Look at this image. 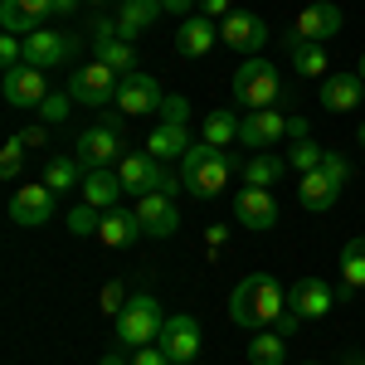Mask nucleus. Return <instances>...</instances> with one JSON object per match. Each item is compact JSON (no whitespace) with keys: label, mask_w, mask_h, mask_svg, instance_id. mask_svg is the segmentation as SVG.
<instances>
[{"label":"nucleus","mask_w":365,"mask_h":365,"mask_svg":"<svg viewBox=\"0 0 365 365\" xmlns=\"http://www.w3.org/2000/svg\"><path fill=\"white\" fill-rule=\"evenodd\" d=\"M356 141H361V146H365V122H361V127H356Z\"/></svg>","instance_id":"obj_51"},{"label":"nucleus","mask_w":365,"mask_h":365,"mask_svg":"<svg viewBox=\"0 0 365 365\" xmlns=\"http://www.w3.org/2000/svg\"><path fill=\"white\" fill-rule=\"evenodd\" d=\"M117 83H122V73L108 68L103 58H93L83 68H73V78H68V98L73 103H83V108H108L117 98Z\"/></svg>","instance_id":"obj_6"},{"label":"nucleus","mask_w":365,"mask_h":365,"mask_svg":"<svg viewBox=\"0 0 365 365\" xmlns=\"http://www.w3.org/2000/svg\"><path fill=\"white\" fill-rule=\"evenodd\" d=\"M205 141H210V146H229V141H239V117L225 113V108L210 113V117H205Z\"/></svg>","instance_id":"obj_34"},{"label":"nucleus","mask_w":365,"mask_h":365,"mask_svg":"<svg viewBox=\"0 0 365 365\" xmlns=\"http://www.w3.org/2000/svg\"><path fill=\"white\" fill-rule=\"evenodd\" d=\"M322 161H327V146H317L312 137H302V141H292V146H287V166L297 170V175L322 170Z\"/></svg>","instance_id":"obj_33"},{"label":"nucleus","mask_w":365,"mask_h":365,"mask_svg":"<svg viewBox=\"0 0 365 365\" xmlns=\"http://www.w3.org/2000/svg\"><path fill=\"white\" fill-rule=\"evenodd\" d=\"M78 175H83L78 156H49V161H44V185H49L54 195H68L73 185H83Z\"/></svg>","instance_id":"obj_29"},{"label":"nucleus","mask_w":365,"mask_h":365,"mask_svg":"<svg viewBox=\"0 0 365 365\" xmlns=\"http://www.w3.org/2000/svg\"><path fill=\"white\" fill-rule=\"evenodd\" d=\"M78 190H83V205H93V210H113L117 195H127L122 180H117V170H88Z\"/></svg>","instance_id":"obj_27"},{"label":"nucleus","mask_w":365,"mask_h":365,"mask_svg":"<svg viewBox=\"0 0 365 365\" xmlns=\"http://www.w3.org/2000/svg\"><path fill=\"white\" fill-rule=\"evenodd\" d=\"M93 54L103 58L108 68H117V73H137V49L127 39H117V20L93 25Z\"/></svg>","instance_id":"obj_19"},{"label":"nucleus","mask_w":365,"mask_h":365,"mask_svg":"<svg viewBox=\"0 0 365 365\" xmlns=\"http://www.w3.org/2000/svg\"><path fill=\"white\" fill-rule=\"evenodd\" d=\"M0 63H5V68L25 63V39H20V34H0Z\"/></svg>","instance_id":"obj_39"},{"label":"nucleus","mask_w":365,"mask_h":365,"mask_svg":"<svg viewBox=\"0 0 365 365\" xmlns=\"http://www.w3.org/2000/svg\"><path fill=\"white\" fill-rule=\"evenodd\" d=\"M98 225H103V210H93V205L68 210V229H73V234H98Z\"/></svg>","instance_id":"obj_37"},{"label":"nucleus","mask_w":365,"mask_h":365,"mask_svg":"<svg viewBox=\"0 0 365 365\" xmlns=\"http://www.w3.org/2000/svg\"><path fill=\"white\" fill-rule=\"evenodd\" d=\"M229 175H234V156H229L225 146L200 141V146H190V151L180 156V180H185V190L200 195V200L220 195L229 185Z\"/></svg>","instance_id":"obj_2"},{"label":"nucleus","mask_w":365,"mask_h":365,"mask_svg":"<svg viewBox=\"0 0 365 365\" xmlns=\"http://www.w3.org/2000/svg\"><path fill=\"white\" fill-rule=\"evenodd\" d=\"M287 312V287L273 273H249L229 297V322L249 327V331H268L278 327V317Z\"/></svg>","instance_id":"obj_1"},{"label":"nucleus","mask_w":365,"mask_h":365,"mask_svg":"<svg viewBox=\"0 0 365 365\" xmlns=\"http://www.w3.org/2000/svg\"><path fill=\"white\" fill-rule=\"evenodd\" d=\"M49 5H54V15H73L78 10V0H49Z\"/></svg>","instance_id":"obj_47"},{"label":"nucleus","mask_w":365,"mask_h":365,"mask_svg":"<svg viewBox=\"0 0 365 365\" xmlns=\"http://www.w3.org/2000/svg\"><path fill=\"white\" fill-rule=\"evenodd\" d=\"M278 175H282V161L278 156H268V151H258V156H249L244 161V185H278Z\"/></svg>","instance_id":"obj_32"},{"label":"nucleus","mask_w":365,"mask_h":365,"mask_svg":"<svg viewBox=\"0 0 365 365\" xmlns=\"http://www.w3.org/2000/svg\"><path fill=\"white\" fill-rule=\"evenodd\" d=\"M161 327H166L161 302L146 297V292H137V297H127V307H122V317H117V346H122V351L156 346V341H161Z\"/></svg>","instance_id":"obj_4"},{"label":"nucleus","mask_w":365,"mask_h":365,"mask_svg":"<svg viewBox=\"0 0 365 365\" xmlns=\"http://www.w3.org/2000/svg\"><path fill=\"white\" fill-rule=\"evenodd\" d=\"M113 170H117V180H122V190H127V195H137V200L151 195V190H161V195H180V190H185V180H180V175H170L151 151H127Z\"/></svg>","instance_id":"obj_3"},{"label":"nucleus","mask_w":365,"mask_h":365,"mask_svg":"<svg viewBox=\"0 0 365 365\" xmlns=\"http://www.w3.org/2000/svg\"><path fill=\"white\" fill-rule=\"evenodd\" d=\"M356 73H361V83H365V54H361V63H356Z\"/></svg>","instance_id":"obj_49"},{"label":"nucleus","mask_w":365,"mask_h":365,"mask_svg":"<svg viewBox=\"0 0 365 365\" xmlns=\"http://www.w3.org/2000/svg\"><path fill=\"white\" fill-rule=\"evenodd\" d=\"M249 361L253 365H282L287 361V336H278V331H258V336L249 341Z\"/></svg>","instance_id":"obj_31"},{"label":"nucleus","mask_w":365,"mask_h":365,"mask_svg":"<svg viewBox=\"0 0 365 365\" xmlns=\"http://www.w3.org/2000/svg\"><path fill=\"white\" fill-rule=\"evenodd\" d=\"M195 141H190V127H170V122H156L151 137H146V151L156 161H170V156H185Z\"/></svg>","instance_id":"obj_26"},{"label":"nucleus","mask_w":365,"mask_h":365,"mask_svg":"<svg viewBox=\"0 0 365 365\" xmlns=\"http://www.w3.org/2000/svg\"><path fill=\"white\" fill-rule=\"evenodd\" d=\"M361 93H365V83H361L356 68L327 73V78H322V108H327V113H356V108H361Z\"/></svg>","instance_id":"obj_20"},{"label":"nucleus","mask_w":365,"mask_h":365,"mask_svg":"<svg viewBox=\"0 0 365 365\" xmlns=\"http://www.w3.org/2000/svg\"><path fill=\"white\" fill-rule=\"evenodd\" d=\"M10 220L25 229H39L54 220V190L39 180V185H20L15 195H10Z\"/></svg>","instance_id":"obj_13"},{"label":"nucleus","mask_w":365,"mask_h":365,"mask_svg":"<svg viewBox=\"0 0 365 365\" xmlns=\"http://www.w3.org/2000/svg\"><path fill=\"white\" fill-rule=\"evenodd\" d=\"M156 15H161V0H117V39H127V44L141 39Z\"/></svg>","instance_id":"obj_23"},{"label":"nucleus","mask_w":365,"mask_h":365,"mask_svg":"<svg viewBox=\"0 0 365 365\" xmlns=\"http://www.w3.org/2000/svg\"><path fill=\"white\" fill-rule=\"evenodd\" d=\"M161 122H170V127H190V98H180V93H170L166 103H161Z\"/></svg>","instance_id":"obj_36"},{"label":"nucleus","mask_w":365,"mask_h":365,"mask_svg":"<svg viewBox=\"0 0 365 365\" xmlns=\"http://www.w3.org/2000/svg\"><path fill=\"white\" fill-rule=\"evenodd\" d=\"M132 365H175V361H170L161 346H141V351H132Z\"/></svg>","instance_id":"obj_42"},{"label":"nucleus","mask_w":365,"mask_h":365,"mask_svg":"<svg viewBox=\"0 0 365 365\" xmlns=\"http://www.w3.org/2000/svg\"><path fill=\"white\" fill-rule=\"evenodd\" d=\"M98 239L108 244V249H127V244H137L141 239V220L137 210H103V225H98Z\"/></svg>","instance_id":"obj_24"},{"label":"nucleus","mask_w":365,"mask_h":365,"mask_svg":"<svg viewBox=\"0 0 365 365\" xmlns=\"http://www.w3.org/2000/svg\"><path fill=\"white\" fill-rule=\"evenodd\" d=\"M322 170H327V175H331L336 185H346V180H351V161H346L341 151H327V161H322Z\"/></svg>","instance_id":"obj_40"},{"label":"nucleus","mask_w":365,"mask_h":365,"mask_svg":"<svg viewBox=\"0 0 365 365\" xmlns=\"http://www.w3.org/2000/svg\"><path fill=\"white\" fill-rule=\"evenodd\" d=\"M78 166L83 170H108L113 161H122L127 151H122V132H117L113 122H98V127H88L83 137H78Z\"/></svg>","instance_id":"obj_8"},{"label":"nucleus","mask_w":365,"mask_h":365,"mask_svg":"<svg viewBox=\"0 0 365 365\" xmlns=\"http://www.w3.org/2000/svg\"><path fill=\"white\" fill-rule=\"evenodd\" d=\"M302 137H312L307 117H287V141H302Z\"/></svg>","instance_id":"obj_44"},{"label":"nucleus","mask_w":365,"mask_h":365,"mask_svg":"<svg viewBox=\"0 0 365 365\" xmlns=\"http://www.w3.org/2000/svg\"><path fill=\"white\" fill-rule=\"evenodd\" d=\"M234 98H239L249 113L253 108H273L282 98V73L268 58H249V63L234 68Z\"/></svg>","instance_id":"obj_5"},{"label":"nucleus","mask_w":365,"mask_h":365,"mask_svg":"<svg viewBox=\"0 0 365 365\" xmlns=\"http://www.w3.org/2000/svg\"><path fill=\"white\" fill-rule=\"evenodd\" d=\"M190 5H200V0H161V10H170V15H180V20L190 15Z\"/></svg>","instance_id":"obj_46"},{"label":"nucleus","mask_w":365,"mask_h":365,"mask_svg":"<svg viewBox=\"0 0 365 365\" xmlns=\"http://www.w3.org/2000/svg\"><path fill=\"white\" fill-rule=\"evenodd\" d=\"M331 307H336L331 282H322V278H297L292 287H287V312H292V317H302V322H317V317H327Z\"/></svg>","instance_id":"obj_11"},{"label":"nucleus","mask_w":365,"mask_h":365,"mask_svg":"<svg viewBox=\"0 0 365 365\" xmlns=\"http://www.w3.org/2000/svg\"><path fill=\"white\" fill-rule=\"evenodd\" d=\"M156 346H161L175 365H190L200 356V322L190 317V312L166 317V327H161V341H156Z\"/></svg>","instance_id":"obj_12"},{"label":"nucleus","mask_w":365,"mask_h":365,"mask_svg":"<svg viewBox=\"0 0 365 365\" xmlns=\"http://www.w3.org/2000/svg\"><path fill=\"white\" fill-rule=\"evenodd\" d=\"M5 103L10 108H39L44 98H49V83H44V68H34V63H15V68H5Z\"/></svg>","instance_id":"obj_10"},{"label":"nucleus","mask_w":365,"mask_h":365,"mask_svg":"<svg viewBox=\"0 0 365 365\" xmlns=\"http://www.w3.org/2000/svg\"><path fill=\"white\" fill-rule=\"evenodd\" d=\"M336 195H341V185L327 170H307L302 185H297V200H302V210H312V215H327L336 205Z\"/></svg>","instance_id":"obj_25"},{"label":"nucleus","mask_w":365,"mask_h":365,"mask_svg":"<svg viewBox=\"0 0 365 365\" xmlns=\"http://www.w3.org/2000/svg\"><path fill=\"white\" fill-rule=\"evenodd\" d=\"M220 39H225L229 49H239V54H258L268 44V25L258 15H249V10H234V15H225V25H220Z\"/></svg>","instance_id":"obj_18"},{"label":"nucleus","mask_w":365,"mask_h":365,"mask_svg":"<svg viewBox=\"0 0 365 365\" xmlns=\"http://www.w3.org/2000/svg\"><path fill=\"white\" fill-rule=\"evenodd\" d=\"M234 220L244 229H273L278 225V200H273V190L244 185V190L234 195Z\"/></svg>","instance_id":"obj_17"},{"label":"nucleus","mask_w":365,"mask_h":365,"mask_svg":"<svg viewBox=\"0 0 365 365\" xmlns=\"http://www.w3.org/2000/svg\"><path fill=\"white\" fill-rule=\"evenodd\" d=\"M44 15H54V5L49 0H0V25H5V34H34L39 29V20Z\"/></svg>","instance_id":"obj_21"},{"label":"nucleus","mask_w":365,"mask_h":365,"mask_svg":"<svg viewBox=\"0 0 365 365\" xmlns=\"http://www.w3.org/2000/svg\"><path fill=\"white\" fill-rule=\"evenodd\" d=\"M282 137H287V117H282V108H253V113L239 122V141H244V146H258V151L278 146Z\"/></svg>","instance_id":"obj_16"},{"label":"nucleus","mask_w":365,"mask_h":365,"mask_svg":"<svg viewBox=\"0 0 365 365\" xmlns=\"http://www.w3.org/2000/svg\"><path fill=\"white\" fill-rule=\"evenodd\" d=\"M103 365H132V361H127L122 351H108V356H103Z\"/></svg>","instance_id":"obj_48"},{"label":"nucleus","mask_w":365,"mask_h":365,"mask_svg":"<svg viewBox=\"0 0 365 365\" xmlns=\"http://www.w3.org/2000/svg\"><path fill=\"white\" fill-rule=\"evenodd\" d=\"M200 15H210V20H225V15H234V10H229V0H200Z\"/></svg>","instance_id":"obj_43"},{"label":"nucleus","mask_w":365,"mask_h":365,"mask_svg":"<svg viewBox=\"0 0 365 365\" xmlns=\"http://www.w3.org/2000/svg\"><path fill=\"white\" fill-rule=\"evenodd\" d=\"M68 103H73L68 93H49V98L39 103V117H44V122H68V113H73Z\"/></svg>","instance_id":"obj_38"},{"label":"nucleus","mask_w":365,"mask_h":365,"mask_svg":"<svg viewBox=\"0 0 365 365\" xmlns=\"http://www.w3.org/2000/svg\"><path fill=\"white\" fill-rule=\"evenodd\" d=\"M341 365H365V356H351V361H341Z\"/></svg>","instance_id":"obj_50"},{"label":"nucleus","mask_w":365,"mask_h":365,"mask_svg":"<svg viewBox=\"0 0 365 365\" xmlns=\"http://www.w3.org/2000/svg\"><path fill=\"white\" fill-rule=\"evenodd\" d=\"M25 151H29V146L20 137L5 141V151H0V175H5V180H15V175L25 170Z\"/></svg>","instance_id":"obj_35"},{"label":"nucleus","mask_w":365,"mask_h":365,"mask_svg":"<svg viewBox=\"0 0 365 365\" xmlns=\"http://www.w3.org/2000/svg\"><path fill=\"white\" fill-rule=\"evenodd\" d=\"M341 29H346V15H341L336 0H312L302 5V15H297V39H307V44H331Z\"/></svg>","instance_id":"obj_9"},{"label":"nucleus","mask_w":365,"mask_h":365,"mask_svg":"<svg viewBox=\"0 0 365 365\" xmlns=\"http://www.w3.org/2000/svg\"><path fill=\"white\" fill-rule=\"evenodd\" d=\"M122 307H127V297H122V282H108V287H103V312H108V317H122Z\"/></svg>","instance_id":"obj_41"},{"label":"nucleus","mask_w":365,"mask_h":365,"mask_svg":"<svg viewBox=\"0 0 365 365\" xmlns=\"http://www.w3.org/2000/svg\"><path fill=\"white\" fill-rule=\"evenodd\" d=\"M137 220H141V234H151V239H170V234L180 229V205H175V195L151 190V195L137 200Z\"/></svg>","instance_id":"obj_14"},{"label":"nucleus","mask_w":365,"mask_h":365,"mask_svg":"<svg viewBox=\"0 0 365 365\" xmlns=\"http://www.w3.org/2000/svg\"><path fill=\"white\" fill-rule=\"evenodd\" d=\"M341 282H346L351 292H361V287H365V234H361V239H351V244L341 249Z\"/></svg>","instance_id":"obj_30"},{"label":"nucleus","mask_w":365,"mask_h":365,"mask_svg":"<svg viewBox=\"0 0 365 365\" xmlns=\"http://www.w3.org/2000/svg\"><path fill=\"white\" fill-rule=\"evenodd\" d=\"M78 49V39H68V34H58V29H34L25 34V63L34 68H58V63H68Z\"/></svg>","instance_id":"obj_15"},{"label":"nucleus","mask_w":365,"mask_h":365,"mask_svg":"<svg viewBox=\"0 0 365 365\" xmlns=\"http://www.w3.org/2000/svg\"><path fill=\"white\" fill-rule=\"evenodd\" d=\"M287 49H292V68L302 73V78H327V49L322 44H307V39H297V34H287Z\"/></svg>","instance_id":"obj_28"},{"label":"nucleus","mask_w":365,"mask_h":365,"mask_svg":"<svg viewBox=\"0 0 365 365\" xmlns=\"http://www.w3.org/2000/svg\"><path fill=\"white\" fill-rule=\"evenodd\" d=\"M15 137H20L29 151H34V146H44V127H25V132H15Z\"/></svg>","instance_id":"obj_45"},{"label":"nucleus","mask_w":365,"mask_h":365,"mask_svg":"<svg viewBox=\"0 0 365 365\" xmlns=\"http://www.w3.org/2000/svg\"><path fill=\"white\" fill-rule=\"evenodd\" d=\"M93 5H117V0H93Z\"/></svg>","instance_id":"obj_52"},{"label":"nucleus","mask_w":365,"mask_h":365,"mask_svg":"<svg viewBox=\"0 0 365 365\" xmlns=\"http://www.w3.org/2000/svg\"><path fill=\"white\" fill-rule=\"evenodd\" d=\"M161 103H166V93H161V83L151 78V73H122V83H117V98L113 108L122 117H146V113H161Z\"/></svg>","instance_id":"obj_7"},{"label":"nucleus","mask_w":365,"mask_h":365,"mask_svg":"<svg viewBox=\"0 0 365 365\" xmlns=\"http://www.w3.org/2000/svg\"><path fill=\"white\" fill-rule=\"evenodd\" d=\"M215 39H220V25L210 20V15H185L180 20V29H175V49L185 58H200L215 49Z\"/></svg>","instance_id":"obj_22"}]
</instances>
